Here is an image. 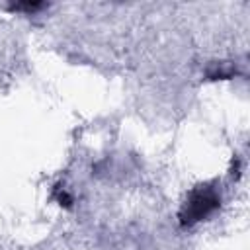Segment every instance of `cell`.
<instances>
[{
	"mask_svg": "<svg viewBox=\"0 0 250 250\" xmlns=\"http://www.w3.org/2000/svg\"><path fill=\"white\" fill-rule=\"evenodd\" d=\"M219 207H221V195L217 193V189L213 186H209V184L195 186L188 193L186 201L182 203V207L178 211L180 227L189 229V227L197 225L199 221L207 219Z\"/></svg>",
	"mask_w": 250,
	"mask_h": 250,
	"instance_id": "obj_1",
	"label": "cell"
},
{
	"mask_svg": "<svg viewBox=\"0 0 250 250\" xmlns=\"http://www.w3.org/2000/svg\"><path fill=\"white\" fill-rule=\"evenodd\" d=\"M39 8H43L41 2H20V4H10L8 6V10H12V12H20V10L33 12V10H39Z\"/></svg>",
	"mask_w": 250,
	"mask_h": 250,
	"instance_id": "obj_2",
	"label": "cell"
},
{
	"mask_svg": "<svg viewBox=\"0 0 250 250\" xmlns=\"http://www.w3.org/2000/svg\"><path fill=\"white\" fill-rule=\"evenodd\" d=\"M55 197H57V201H59L61 205H64V207H70V205H72V197H70L64 189H61V186H57V189H55Z\"/></svg>",
	"mask_w": 250,
	"mask_h": 250,
	"instance_id": "obj_3",
	"label": "cell"
}]
</instances>
